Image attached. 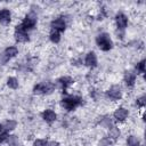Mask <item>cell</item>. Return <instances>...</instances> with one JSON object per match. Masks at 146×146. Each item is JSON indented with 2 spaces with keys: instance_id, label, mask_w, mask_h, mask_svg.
Wrapping results in <instances>:
<instances>
[{
  "instance_id": "obj_1",
  "label": "cell",
  "mask_w": 146,
  "mask_h": 146,
  "mask_svg": "<svg viewBox=\"0 0 146 146\" xmlns=\"http://www.w3.org/2000/svg\"><path fill=\"white\" fill-rule=\"evenodd\" d=\"M82 104H83V97L79 95L66 94L60 98V106L66 112H73L78 107L82 106Z\"/></svg>"
},
{
  "instance_id": "obj_2",
  "label": "cell",
  "mask_w": 146,
  "mask_h": 146,
  "mask_svg": "<svg viewBox=\"0 0 146 146\" xmlns=\"http://www.w3.org/2000/svg\"><path fill=\"white\" fill-rule=\"evenodd\" d=\"M55 89H56L55 82L49 81V80H44V81L35 83L32 88V92L36 96H43V95L47 96V95L52 94L55 91Z\"/></svg>"
},
{
  "instance_id": "obj_3",
  "label": "cell",
  "mask_w": 146,
  "mask_h": 146,
  "mask_svg": "<svg viewBox=\"0 0 146 146\" xmlns=\"http://www.w3.org/2000/svg\"><path fill=\"white\" fill-rule=\"evenodd\" d=\"M95 42H96V46L102 50V51H110L113 49V40L110 35V33L107 32H100L96 35L95 38Z\"/></svg>"
},
{
  "instance_id": "obj_4",
  "label": "cell",
  "mask_w": 146,
  "mask_h": 146,
  "mask_svg": "<svg viewBox=\"0 0 146 146\" xmlns=\"http://www.w3.org/2000/svg\"><path fill=\"white\" fill-rule=\"evenodd\" d=\"M19 25L27 32L34 30L38 25V14L34 10H30L29 13H26L24 15V17L22 18Z\"/></svg>"
},
{
  "instance_id": "obj_5",
  "label": "cell",
  "mask_w": 146,
  "mask_h": 146,
  "mask_svg": "<svg viewBox=\"0 0 146 146\" xmlns=\"http://www.w3.org/2000/svg\"><path fill=\"white\" fill-rule=\"evenodd\" d=\"M105 96L107 99H110L111 102H119L122 99L123 97V90L122 87L120 84H112L106 91H105Z\"/></svg>"
},
{
  "instance_id": "obj_6",
  "label": "cell",
  "mask_w": 146,
  "mask_h": 146,
  "mask_svg": "<svg viewBox=\"0 0 146 146\" xmlns=\"http://www.w3.org/2000/svg\"><path fill=\"white\" fill-rule=\"evenodd\" d=\"M129 110L124 106H117L112 114V120L116 123H123L128 120L129 117Z\"/></svg>"
},
{
  "instance_id": "obj_7",
  "label": "cell",
  "mask_w": 146,
  "mask_h": 146,
  "mask_svg": "<svg viewBox=\"0 0 146 146\" xmlns=\"http://www.w3.org/2000/svg\"><path fill=\"white\" fill-rule=\"evenodd\" d=\"M13 36L17 43H27L30 41V33L27 31H25L19 24H17L15 26Z\"/></svg>"
},
{
  "instance_id": "obj_8",
  "label": "cell",
  "mask_w": 146,
  "mask_h": 146,
  "mask_svg": "<svg viewBox=\"0 0 146 146\" xmlns=\"http://www.w3.org/2000/svg\"><path fill=\"white\" fill-rule=\"evenodd\" d=\"M49 25H50V30H54V31L62 33L67 27V18H65L64 16H58V17L51 19Z\"/></svg>"
},
{
  "instance_id": "obj_9",
  "label": "cell",
  "mask_w": 146,
  "mask_h": 146,
  "mask_svg": "<svg viewBox=\"0 0 146 146\" xmlns=\"http://www.w3.org/2000/svg\"><path fill=\"white\" fill-rule=\"evenodd\" d=\"M73 83H74V80H73V78L70 76V75H62V76H59V78L56 80V82H55L56 87H59L60 90H62V92H63L64 95L67 94V89H68L71 86H73Z\"/></svg>"
},
{
  "instance_id": "obj_10",
  "label": "cell",
  "mask_w": 146,
  "mask_h": 146,
  "mask_svg": "<svg viewBox=\"0 0 146 146\" xmlns=\"http://www.w3.org/2000/svg\"><path fill=\"white\" fill-rule=\"evenodd\" d=\"M18 54H19L18 47H16V46H7L3 49V51L1 52V62L2 63H7L10 59L17 57Z\"/></svg>"
},
{
  "instance_id": "obj_11",
  "label": "cell",
  "mask_w": 146,
  "mask_h": 146,
  "mask_svg": "<svg viewBox=\"0 0 146 146\" xmlns=\"http://www.w3.org/2000/svg\"><path fill=\"white\" fill-rule=\"evenodd\" d=\"M114 23H115L117 31H125V29L128 27V24H129V18L124 13L119 11L114 17Z\"/></svg>"
},
{
  "instance_id": "obj_12",
  "label": "cell",
  "mask_w": 146,
  "mask_h": 146,
  "mask_svg": "<svg viewBox=\"0 0 146 146\" xmlns=\"http://www.w3.org/2000/svg\"><path fill=\"white\" fill-rule=\"evenodd\" d=\"M83 64L90 68V70H94L98 66V57L96 55L95 51H88L84 56V59H83Z\"/></svg>"
},
{
  "instance_id": "obj_13",
  "label": "cell",
  "mask_w": 146,
  "mask_h": 146,
  "mask_svg": "<svg viewBox=\"0 0 146 146\" xmlns=\"http://www.w3.org/2000/svg\"><path fill=\"white\" fill-rule=\"evenodd\" d=\"M137 81V73L135 70H127L123 73V82L128 88H133Z\"/></svg>"
},
{
  "instance_id": "obj_14",
  "label": "cell",
  "mask_w": 146,
  "mask_h": 146,
  "mask_svg": "<svg viewBox=\"0 0 146 146\" xmlns=\"http://www.w3.org/2000/svg\"><path fill=\"white\" fill-rule=\"evenodd\" d=\"M41 119L47 123V124H52L57 121L58 115L52 108H46L41 112Z\"/></svg>"
},
{
  "instance_id": "obj_15",
  "label": "cell",
  "mask_w": 146,
  "mask_h": 146,
  "mask_svg": "<svg viewBox=\"0 0 146 146\" xmlns=\"http://www.w3.org/2000/svg\"><path fill=\"white\" fill-rule=\"evenodd\" d=\"M13 21V14L9 8H1L0 9V24L7 26Z\"/></svg>"
},
{
  "instance_id": "obj_16",
  "label": "cell",
  "mask_w": 146,
  "mask_h": 146,
  "mask_svg": "<svg viewBox=\"0 0 146 146\" xmlns=\"http://www.w3.org/2000/svg\"><path fill=\"white\" fill-rule=\"evenodd\" d=\"M106 137H108L113 143H115L116 140H119L120 139V137H121V129L117 127V125H111L108 129H107V136Z\"/></svg>"
},
{
  "instance_id": "obj_17",
  "label": "cell",
  "mask_w": 146,
  "mask_h": 146,
  "mask_svg": "<svg viewBox=\"0 0 146 146\" xmlns=\"http://www.w3.org/2000/svg\"><path fill=\"white\" fill-rule=\"evenodd\" d=\"M17 121L16 120H13V119H7L3 123H2V129H3V131H6V132H8V133H10V132H13L16 128H17Z\"/></svg>"
},
{
  "instance_id": "obj_18",
  "label": "cell",
  "mask_w": 146,
  "mask_h": 146,
  "mask_svg": "<svg viewBox=\"0 0 146 146\" xmlns=\"http://www.w3.org/2000/svg\"><path fill=\"white\" fill-rule=\"evenodd\" d=\"M6 86H7L9 89H11V90L18 89V88H19V80H18V78H16V76H14V75L8 76L7 80H6Z\"/></svg>"
},
{
  "instance_id": "obj_19",
  "label": "cell",
  "mask_w": 146,
  "mask_h": 146,
  "mask_svg": "<svg viewBox=\"0 0 146 146\" xmlns=\"http://www.w3.org/2000/svg\"><path fill=\"white\" fill-rule=\"evenodd\" d=\"M48 39H49V41H50L51 43L57 44V43H59L60 40H62V33H59V32H57V31H54V30H50V32H49V34H48Z\"/></svg>"
},
{
  "instance_id": "obj_20",
  "label": "cell",
  "mask_w": 146,
  "mask_h": 146,
  "mask_svg": "<svg viewBox=\"0 0 146 146\" xmlns=\"http://www.w3.org/2000/svg\"><path fill=\"white\" fill-rule=\"evenodd\" d=\"M125 145L127 146H143L140 143V139L136 135H129L125 139Z\"/></svg>"
},
{
  "instance_id": "obj_21",
  "label": "cell",
  "mask_w": 146,
  "mask_h": 146,
  "mask_svg": "<svg viewBox=\"0 0 146 146\" xmlns=\"http://www.w3.org/2000/svg\"><path fill=\"white\" fill-rule=\"evenodd\" d=\"M146 60L145 59H141V60H139L137 64H136V70H135V72L137 73V75L138 74H145V71H146Z\"/></svg>"
},
{
  "instance_id": "obj_22",
  "label": "cell",
  "mask_w": 146,
  "mask_h": 146,
  "mask_svg": "<svg viewBox=\"0 0 146 146\" xmlns=\"http://www.w3.org/2000/svg\"><path fill=\"white\" fill-rule=\"evenodd\" d=\"M49 140L47 138H35L32 143V146H48Z\"/></svg>"
},
{
  "instance_id": "obj_23",
  "label": "cell",
  "mask_w": 146,
  "mask_h": 146,
  "mask_svg": "<svg viewBox=\"0 0 146 146\" xmlns=\"http://www.w3.org/2000/svg\"><path fill=\"white\" fill-rule=\"evenodd\" d=\"M136 105H137L139 108H144L145 105H146V96H145V95L139 96V97L136 99Z\"/></svg>"
},
{
  "instance_id": "obj_24",
  "label": "cell",
  "mask_w": 146,
  "mask_h": 146,
  "mask_svg": "<svg viewBox=\"0 0 146 146\" xmlns=\"http://www.w3.org/2000/svg\"><path fill=\"white\" fill-rule=\"evenodd\" d=\"M111 144H113V141L108 137H103L99 141V146H111Z\"/></svg>"
},
{
  "instance_id": "obj_25",
  "label": "cell",
  "mask_w": 146,
  "mask_h": 146,
  "mask_svg": "<svg viewBox=\"0 0 146 146\" xmlns=\"http://www.w3.org/2000/svg\"><path fill=\"white\" fill-rule=\"evenodd\" d=\"M8 136H9V133L6 132V131H3V130L0 132V144H1V145H2V144H6Z\"/></svg>"
},
{
  "instance_id": "obj_26",
  "label": "cell",
  "mask_w": 146,
  "mask_h": 146,
  "mask_svg": "<svg viewBox=\"0 0 146 146\" xmlns=\"http://www.w3.org/2000/svg\"><path fill=\"white\" fill-rule=\"evenodd\" d=\"M48 146H60V144L57 140H51V141H49V145Z\"/></svg>"
},
{
  "instance_id": "obj_27",
  "label": "cell",
  "mask_w": 146,
  "mask_h": 146,
  "mask_svg": "<svg viewBox=\"0 0 146 146\" xmlns=\"http://www.w3.org/2000/svg\"><path fill=\"white\" fill-rule=\"evenodd\" d=\"M2 130H3V129H2V123H1V122H0V132H1V131H2Z\"/></svg>"
},
{
  "instance_id": "obj_28",
  "label": "cell",
  "mask_w": 146,
  "mask_h": 146,
  "mask_svg": "<svg viewBox=\"0 0 146 146\" xmlns=\"http://www.w3.org/2000/svg\"><path fill=\"white\" fill-rule=\"evenodd\" d=\"M0 146H1V144H0Z\"/></svg>"
}]
</instances>
